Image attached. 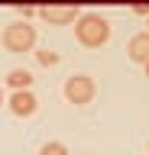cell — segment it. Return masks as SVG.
I'll use <instances>...</instances> for the list:
<instances>
[{
    "label": "cell",
    "mask_w": 149,
    "mask_h": 155,
    "mask_svg": "<svg viewBox=\"0 0 149 155\" xmlns=\"http://www.w3.org/2000/svg\"><path fill=\"white\" fill-rule=\"evenodd\" d=\"M75 39L84 48H100L110 39V23L100 13H81L78 23H75Z\"/></svg>",
    "instance_id": "obj_1"
},
{
    "label": "cell",
    "mask_w": 149,
    "mask_h": 155,
    "mask_svg": "<svg viewBox=\"0 0 149 155\" xmlns=\"http://www.w3.org/2000/svg\"><path fill=\"white\" fill-rule=\"evenodd\" d=\"M0 45H3V52H10V55L32 52V45H36V26H29L26 19H16V23H10V26H3Z\"/></svg>",
    "instance_id": "obj_2"
},
{
    "label": "cell",
    "mask_w": 149,
    "mask_h": 155,
    "mask_svg": "<svg viewBox=\"0 0 149 155\" xmlns=\"http://www.w3.org/2000/svg\"><path fill=\"white\" fill-rule=\"evenodd\" d=\"M62 94H65L68 104L88 107L91 100H94V94H97V84H94V78H91V74H71V78H65Z\"/></svg>",
    "instance_id": "obj_3"
},
{
    "label": "cell",
    "mask_w": 149,
    "mask_h": 155,
    "mask_svg": "<svg viewBox=\"0 0 149 155\" xmlns=\"http://www.w3.org/2000/svg\"><path fill=\"white\" fill-rule=\"evenodd\" d=\"M36 16L46 19L49 26H71V23H78L81 7L78 3H46V7H39Z\"/></svg>",
    "instance_id": "obj_4"
},
{
    "label": "cell",
    "mask_w": 149,
    "mask_h": 155,
    "mask_svg": "<svg viewBox=\"0 0 149 155\" xmlns=\"http://www.w3.org/2000/svg\"><path fill=\"white\" fill-rule=\"evenodd\" d=\"M7 107H10L13 116L26 120V116H32L36 110H39V100H36V94H32V91H13L10 100H7Z\"/></svg>",
    "instance_id": "obj_5"
},
{
    "label": "cell",
    "mask_w": 149,
    "mask_h": 155,
    "mask_svg": "<svg viewBox=\"0 0 149 155\" xmlns=\"http://www.w3.org/2000/svg\"><path fill=\"white\" fill-rule=\"evenodd\" d=\"M127 58L133 65H149V32H136L127 42Z\"/></svg>",
    "instance_id": "obj_6"
},
{
    "label": "cell",
    "mask_w": 149,
    "mask_h": 155,
    "mask_svg": "<svg viewBox=\"0 0 149 155\" xmlns=\"http://www.w3.org/2000/svg\"><path fill=\"white\" fill-rule=\"evenodd\" d=\"M7 84H10L13 91H29L32 87V74L26 71V68H13L10 74H7Z\"/></svg>",
    "instance_id": "obj_7"
},
{
    "label": "cell",
    "mask_w": 149,
    "mask_h": 155,
    "mask_svg": "<svg viewBox=\"0 0 149 155\" xmlns=\"http://www.w3.org/2000/svg\"><path fill=\"white\" fill-rule=\"evenodd\" d=\"M39 155H68V149H65V142H59V139H49V142L39 145Z\"/></svg>",
    "instance_id": "obj_8"
},
{
    "label": "cell",
    "mask_w": 149,
    "mask_h": 155,
    "mask_svg": "<svg viewBox=\"0 0 149 155\" xmlns=\"http://www.w3.org/2000/svg\"><path fill=\"white\" fill-rule=\"evenodd\" d=\"M36 61L46 65V68H55L62 61V55H59V52H49V48H39V52H36Z\"/></svg>",
    "instance_id": "obj_9"
},
{
    "label": "cell",
    "mask_w": 149,
    "mask_h": 155,
    "mask_svg": "<svg viewBox=\"0 0 149 155\" xmlns=\"http://www.w3.org/2000/svg\"><path fill=\"white\" fill-rule=\"evenodd\" d=\"M13 10H16L23 19H29V16H36V13H39V7H29V3H16Z\"/></svg>",
    "instance_id": "obj_10"
},
{
    "label": "cell",
    "mask_w": 149,
    "mask_h": 155,
    "mask_svg": "<svg viewBox=\"0 0 149 155\" xmlns=\"http://www.w3.org/2000/svg\"><path fill=\"white\" fill-rule=\"evenodd\" d=\"M133 13H139V16H149V7H146V3H136V7H133Z\"/></svg>",
    "instance_id": "obj_11"
},
{
    "label": "cell",
    "mask_w": 149,
    "mask_h": 155,
    "mask_svg": "<svg viewBox=\"0 0 149 155\" xmlns=\"http://www.w3.org/2000/svg\"><path fill=\"white\" fill-rule=\"evenodd\" d=\"M0 107H3V91H0Z\"/></svg>",
    "instance_id": "obj_12"
},
{
    "label": "cell",
    "mask_w": 149,
    "mask_h": 155,
    "mask_svg": "<svg viewBox=\"0 0 149 155\" xmlns=\"http://www.w3.org/2000/svg\"><path fill=\"white\" fill-rule=\"evenodd\" d=\"M143 68H146V78H149V65H143Z\"/></svg>",
    "instance_id": "obj_13"
},
{
    "label": "cell",
    "mask_w": 149,
    "mask_h": 155,
    "mask_svg": "<svg viewBox=\"0 0 149 155\" xmlns=\"http://www.w3.org/2000/svg\"><path fill=\"white\" fill-rule=\"evenodd\" d=\"M84 155H91V152H84Z\"/></svg>",
    "instance_id": "obj_14"
},
{
    "label": "cell",
    "mask_w": 149,
    "mask_h": 155,
    "mask_svg": "<svg viewBox=\"0 0 149 155\" xmlns=\"http://www.w3.org/2000/svg\"><path fill=\"white\" fill-rule=\"evenodd\" d=\"M146 149H149V142H146Z\"/></svg>",
    "instance_id": "obj_15"
},
{
    "label": "cell",
    "mask_w": 149,
    "mask_h": 155,
    "mask_svg": "<svg viewBox=\"0 0 149 155\" xmlns=\"http://www.w3.org/2000/svg\"><path fill=\"white\" fill-rule=\"evenodd\" d=\"M146 32H149V29H146Z\"/></svg>",
    "instance_id": "obj_16"
}]
</instances>
